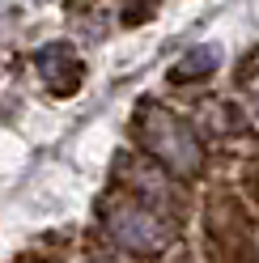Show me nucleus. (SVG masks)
<instances>
[]
</instances>
